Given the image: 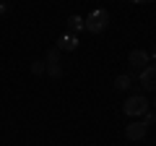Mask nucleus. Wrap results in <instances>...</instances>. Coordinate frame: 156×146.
<instances>
[{
  "instance_id": "obj_1",
  "label": "nucleus",
  "mask_w": 156,
  "mask_h": 146,
  "mask_svg": "<svg viewBox=\"0 0 156 146\" xmlns=\"http://www.w3.org/2000/svg\"><path fill=\"white\" fill-rule=\"evenodd\" d=\"M107 26H109V13L104 8H96L94 13H89V18H83V29L89 34H101Z\"/></svg>"
},
{
  "instance_id": "obj_2",
  "label": "nucleus",
  "mask_w": 156,
  "mask_h": 146,
  "mask_svg": "<svg viewBox=\"0 0 156 146\" xmlns=\"http://www.w3.org/2000/svg\"><path fill=\"white\" fill-rule=\"evenodd\" d=\"M122 112L128 115V118H143V115L148 112V99H146L143 94H130L128 99H125V104H122Z\"/></svg>"
},
{
  "instance_id": "obj_3",
  "label": "nucleus",
  "mask_w": 156,
  "mask_h": 146,
  "mask_svg": "<svg viewBox=\"0 0 156 146\" xmlns=\"http://www.w3.org/2000/svg\"><path fill=\"white\" fill-rule=\"evenodd\" d=\"M148 133V125H143V120H133L130 125H125V138L128 141H143Z\"/></svg>"
},
{
  "instance_id": "obj_4",
  "label": "nucleus",
  "mask_w": 156,
  "mask_h": 146,
  "mask_svg": "<svg viewBox=\"0 0 156 146\" xmlns=\"http://www.w3.org/2000/svg\"><path fill=\"white\" fill-rule=\"evenodd\" d=\"M128 63H130V71H143V68L151 63V55L146 50H133L128 55Z\"/></svg>"
},
{
  "instance_id": "obj_5",
  "label": "nucleus",
  "mask_w": 156,
  "mask_h": 146,
  "mask_svg": "<svg viewBox=\"0 0 156 146\" xmlns=\"http://www.w3.org/2000/svg\"><path fill=\"white\" fill-rule=\"evenodd\" d=\"M140 86L146 91H156V65H146L140 71Z\"/></svg>"
},
{
  "instance_id": "obj_6",
  "label": "nucleus",
  "mask_w": 156,
  "mask_h": 146,
  "mask_svg": "<svg viewBox=\"0 0 156 146\" xmlns=\"http://www.w3.org/2000/svg\"><path fill=\"white\" fill-rule=\"evenodd\" d=\"M55 47H57L60 52H73V50L78 47V37H76V34H62L60 39H57Z\"/></svg>"
},
{
  "instance_id": "obj_7",
  "label": "nucleus",
  "mask_w": 156,
  "mask_h": 146,
  "mask_svg": "<svg viewBox=\"0 0 156 146\" xmlns=\"http://www.w3.org/2000/svg\"><path fill=\"white\" fill-rule=\"evenodd\" d=\"M130 84H133V73H122V76L115 78V89H120V91H128Z\"/></svg>"
},
{
  "instance_id": "obj_8",
  "label": "nucleus",
  "mask_w": 156,
  "mask_h": 146,
  "mask_svg": "<svg viewBox=\"0 0 156 146\" xmlns=\"http://www.w3.org/2000/svg\"><path fill=\"white\" fill-rule=\"evenodd\" d=\"M68 29H70V34L81 31V29H83V18H81V16H70V18H68Z\"/></svg>"
},
{
  "instance_id": "obj_9",
  "label": "nucleus",
  "mask_w": 156,
  "mask_h": 146,
  "mask_svg": "<svg viewBox=\"0 0 156 146\" xmlns=\"http://www.w3.org/2000/svg\"><path fill=\"white\" fill-rule=\"evenodd\" d=\"M52 63H60V50H57V47L47 50V65H52Z\"/></svg>"
},
{
  "instance_id": "obj_10",
  "label": "nucleus",
  "mask_w": 156,
  "mask_h": 146,
  "mask_svg": "<svg viewBox=\"0 0 156 146\" xmlns=\"http://www.w3.org/2000/svg\"><path fill=\"white\" fill-rule=\"evenodd\" d=\"M47 73H50L52 78H60V76H62V68H60V63H52V65H47Z\"/></svg>"
},
{
  "instance_id": "obj_11",
  "label": "nucleus",
  "mask_w": 156,
  "mask_h": 146,
  "mask_svg": "<svg viewBox=\"0 0 156 146\" xmlns=\"http://www.w3.org/2000/svg\"><path fill=\"white\" fill-rule=\"evenodd\" d=\"M44 68H47V63H44V60H34V63H31V73H34V76L44 73Z\"/></svg>"
},
{
  "instance_id": "obj_12",
  "label": "nucleus",
  "mask_w": 156,
  "mask_h": 146,
  "mask_svg": "<svg viewBox=\"0 0 156 146\" xmlns=\"http://www.w3.org/2000/svg\"><path fill=\"white\" fill-rule=\"evenodd\" d=\"M156 123V112H146L143 115V125H154Z\"/></svg>"
},
{
  "instance_id": "obj_13",
  "label": "nucleus",
  "mask_w": 156,
  "mask_h": 146,
  "mask_svg": "<svg viewBox=\"0 0 156 146\" xmlns=\"http://www.w3.org/2000/svg\"><path fill=\"white\" fill-rule=\"evenodd\" d=\"M3 13H8V5H5V3L0 5V16H3Z\"/></svg>"
},
{
  "instance_id": "obj_14",
  "label": "nucleus",
  "mask_w": 156,
  "mask_h": 146,
  "mask_svg": "<svg viewBox=\"0 0 156 146\" xmlns=\"http://www.w3.org/2000/svg\"><path fill=\"white\" fill-rule=\"evenodd\" d=\"M130 3H156V0H130Z\"/></svg>"
},
{
  "instance_id": "obj_15",
  "label": "nucleus",
  "mask_w": 156,
  "mask_h": 146,
  "mask_svg": "<svg viewBox=\"0 0 156 146\" xmlns=\"http://www.w3.org/2000/svg\"><path fill=\"white\" fill-rule=\"evenodd\" d=\"M154 60H156V50H154Z\"/></svg>"
},
{
  "instance_id": "obj_16",
  "label": "nucleus",
  "mask_w": 156,
  "mask_h": 146,
  "mask_svg": "<svg viewBox=\"0 0 156 146\" xmlns=\"http://www.w3.org/2000/svg\"><path fill=\"white\" fill-rule=\"evenodd\" d=\"M154 104H156V102H154Z\"/></svg>"
}]
</instances>
